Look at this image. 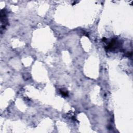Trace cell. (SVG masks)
<instances>
[{"label":"cell","mask_w":133,"mask_h":133,"mask_svg":"<svg viewBox=\"0 0 133 133\" xmlns=\"http://www.w3.org/2000/svg\"><path fill=\"white\" fill-rule=\"evenodd\" d=\"M60 92H61V95H62V96H68V91H64L63 90H62V89H61V90H60Z\"/></svg>","instance_id":"cell-3"},{"label":"cell","mask_w":133,"mask_h":133,"mask_svg":"<svg viewBox=\"0 0 133 133\" xmlns=\"http://www.w3.org/2000/svg\"><path fill=\"white\" fill-rule=\"evenodd\" d=\"M1 23H2V25H1V32L3 30L5 29L6 26L8 24V22H7V19L6 17V14L4 9L1 10Z\"/></svg>","instance_id":"cell-2"},{"label":"cell","mask_w":133,"mask_h":133,"mask_svg":"<svg viewBox=\"0 0 133 133\" xmlns=\"http://www.w3.org/2000/svg\"><path fill=\"white\" fill-rule=\"evenodd\" d=\"M121 46V42L117 39L114 38L111 41L108 46L105 48L106 50L113 51L116 49H118Z\"/></svg>","instance_id":"cell-1"}]
</instances>
